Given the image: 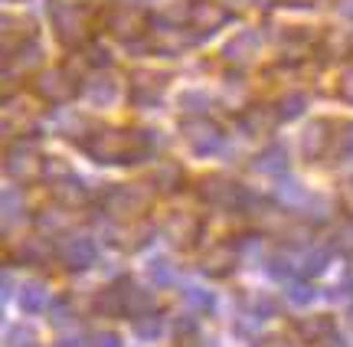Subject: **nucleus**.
I'll list each match as a JSON object with an SVG mask.
<instances>
[{
	"instance_id": "16",
	"label": "nucleus",
	"mask_w": 353,
	"mask_h": 347,
	"mask_svg": "<svg viewBox=\"0 0 353 347\" xmlns=\"http://www.w3.org/2000/svg\"><path fill=\"white\" fill-rule=\"evenodd\" d=\"M82 95L88 99V105L108 108V105H114V99H118V82H114L112 76H105V72H95L92 79L82 82Z\"/></svg>"
},
{
	"instance_id": "39",
	"label": "nucleus",
	"mask_w": 353,
	"mask_h": 347,
	"mask_svg": "<svg viewBox=\"0 0 353 347\" xmlns=\"http://www.w3.org/2000/svg\"><path fill=\"white\" fill-rule=\"evenodd\" d=\"M337 95H341L347 105H353V66H350V69H343L341 86H337Z\"/></svg>"
},
{
	"instance_id": "8",
	"label": "nucleus",
	"mask_w": 353,
	"mask_h": 347,
	"mask_svg": "<svg viewBox=\"0 0 353 347\" xmlns=\"http://www.w3.org/2000/svg\"><path fill=\"white\" fill-rule=\"evenodd\" d=\"M43 164H46V157H39L33 148H26V144H17V148H10L7 151V161H3V168H7V174H10L13 180H20V184H26V180H43Z\"/></svg>"
},
{
	"instance_id": "36",
	"label": "nucleus",
	"mask_w": 353,
	"mask_h": 347,
	"mask_svg": "<svg viewBox=\"0 0 353 347\" xmlns=\"http://www.w3.org/2000/svg\"><path fill=\"white\" fill-rule=\"evenodd\" d=\"M330 328H334V321L330 318H314V321H304L301 324V331L307 337H321V335H327Z\"/></svg>"
},
{
	"instance_id": "38",
	"label": "nucleus",
	"mask_w": 353,
	"mask_h": 347,
	"mask_svg": "<svg viewBox=\"0 0 353 347\" xmlns=\"http://www.w3.org/2000/svg\"><path fill=\"white\" fill-rule=\"evenodd\" d=\"M183 298H187L193 308H210V305H213V295H210V292H203V288H187Z\"/></svg>"
},
{
	"instance_id": "31",
	"label": "nucleus",
	"mask_w": 353,
	"mask_h": 347,
	"mask_svg": "<svg viewBox=\"0 0 353 347\" xmlns=\"http://www.w3.org/2000/svg\"><path fill=\"white\" fill-rule=\"evenodd\" d=\"M52 193H56V200L63 206H82L88 200V193H85V187L79 184V177L63 184V187H52Z\"/></svg>"
},
{
	"instance_id": "22",
	"label": "nucleus",
	"mask_w": 353,
	"mask_h": 347,
	"mask_svg": "<svg viewBox=\"0 0 353 347\" xmlns=\"http://www.w3.org/2000/svg\"><path fill=\"white\" fill-rule=\"evenodd\" d=\"M321 52H324V59H347L353 52V37L350 33H343V30H334V33H327L324 37V43H321Z\"/></svg>"
},
{
	"instance_id": "45",
	"label": "nucleus",
	"mask_w": 353,
	"mask_h": 347,
	"mask_svg": "<svg viewBox=\"0 0 353 347\" xmlns=\"http://www.w3.org/2000/svg\"><path fill=\"white\" fill-rule=\"evenodd\" d=\"M128 7H131V10H141V7H151L154 0H125Z\"/></svg>"
},
{
	"instance_id": "6",
	"label": "nucleus",
	"mask_w": 353,
	"mask_h": 347,
	"mask_svg": "<svg viewBox=\"0 0 353 347\" xmlns=\"http://www.w3.org/2000/svg\"><path fill=\"white\" fill-rule=\"evenodd\" d=\"M183 141L190 144L193 155H213L223 148V131L219 125H213L210 118H187L183 121Z\"/></svg>"
},
{
	"instance_id": "10",
	"label": "nucleus",
	"mask_w": 353,
	"mask_h": 347,
	"mask_svg": "<svg viewBox=\"0 0 353 347\" xmlns=\"http://www.w3.org/2000/svg\"><path fill=\"white\" fill-rule=\"evenodd\" d=\"M167 89V76L164 72H134L131 76V102L138 105V108H154V105L161 102V95Z\"/></svg>"
},
{
	"instance_id": "5",
	"label": "nucleus",
	"mask_w": 353,
	"mask_h": 347,
	"mask_svg": "<svg viewBox=\"0 0 353 347\" xmlns=\"http://www.w3.org/2000/svg\"><path fill=\"white\" fill-rule=\"evenodd\" d=\"M148 206H151V187L144 184H121V187H112L105 197V210L114 217H138Z\"/></svg>"
},
{
	"instance_id": "21",
	"label": "nucleus",
	"mask_w": 353,
	"mask_h": 347,
	"mask_svg": "<svg viewBox=\"0 0 353 347\" xmlns=\"http://www.w3.org/2000/svg\"><path fill=\"white\" fill-rule=\"evenodd\" d=\"M180 180H183V168L176 161H161L157 168L151 170V184L157 190H180Z\"/></svg>"
},
{
	"instance_id": "43",
	"label": "nucleus",
	"mask_w": 353,
	"mask_h": 347,
	"mask_svg": "<svg viewBox=\"0 0 353 347\" xmlns=\"http://www.w3.org/2000/svg\"><path fill=\"white\" fill-rule=\"evenodd\" d=\"M255 347H294V344H291L288 337H262Z\"/></svg>"
},
{
	"instance_id": "40",
	"label": "nucleus",
	"mask_w": 353,
	"mask_h": 347,
	"mask_svg": "<svg viewBox=\"0 0 353 347\" xmlns=\"http://www.w3.org/2000/svg\"><path fill=\"white\" fill-rule=\"evenodd\" d=\"M20 204H23V200H20V193H17V190H7V193H3V219H7V223H10L13 213L20 210Z\"/></svg>"
},
{
	"instance_id": "15",
	"label": "nucleus",
	"mask_w": 353,
	"mask_h": 347,
	"mask_svg": "<svg viewBox=\"0 0 353 347\" xmlns=\"http://www.w3.org/2000/svg\"><path fill=\"white\" fill-rule=\"evenodd\" d=\"M52 128L59 131V135H65V138H76L79 144H85L92 135L99 128H92V121H88L85 115H79V112H69V108H63V112H56V118H52Z\"/></svg>"
},
{
	"instance_id": "34",
	"label": "nucleus",
	"mask_w": 353,
	"mask_h": 347,
	"mask_svg": "<svg viewBox=\"0 0 353 347\" xmlns=\"http://www.w3.org/2000/svg\"><path fill=\"white\" fill-rule=\"evenodd\" d=\"M134 331H138L141 337H157V335H161V318H157V315L138 318V321H134Z\"/></svg>"
},
{
	"instance_id": "14",
	"label": "nucleus",
	"mask_w": 353,
	"mask_h": 347,
	"mask_svg": "<svg viewBox=\"0 0 353 347\" xmlns=\"http://www.w3.org/2000/svg\"><path fill=\"white\" fill-rule=\"evenodd\" d=\"M236 262H239V249L223 243V246H213V249L203 256L200 269L206 272V275H213V279H223V275H229V272L236 269Z\"/></svg>"
},
{
	"instance_id": "42",
	"label": "nucleus",
	"mask_w": 353,
	"mask_h": 347,
	"mask_svg": "<svg viewBox=\"0 0 353 347\" xmlns=\"http://www.w3.org/2000/svg\"><path fill=\"white\" fill-rule=\"evenodd\" d=\"M281 7H291V10H311L317 7V0H278Z\"/></svg>"
},
{
	"instance_id": "3",
	"label": "nucleus",
	"mask_w": 353,
	"mask_h": 347,
	"mask_svg": "<svg viewBox=\"0 0 353 347\" xmlns=\"http://www.w3.org/2000/svg\"><path fill=\"white\" fill-rule=\"evenodd\" d=\"M33 92H37L43 102L65 105V102H72V95L79 92V82H76V76H69L65 69H43V72H37V79H33Z\"/></svg>"
},
{
	"instance_id": "23",
	"label": "nucleus",
	"mask_w": 353,
	"mask_h": 347,
	"mask_svg": "<svg viewBox=\"0 0 353 347\" xmlns=\"http://www.w3.org/2000/svg\"><path fill=\"white\" fill-rule=\"evenodd\" d=\"M154 308V295L151 292H144V288H134V285L128 282V295H125V315L131 318H148Z\"/></svg>"
},
{
	"instance_id": "28",
	"label": "nucleus",
	"mask_w": 353,
	"mask_h": 347,
	"mask_svg": "<svg viewBox=\"0 0 353 347\" xmlns=\"http://www.w3.org/2000/svg\"><path fill=\"white\" fill-rule=\"evenodd\" d=\"M176 105H180L187 115L203 118L206 115V108H210V95L200 92V89H187V92H180V95H176Z\"/></svg>"
},
{
	"instance_id": "20",
	"label": "nucleus",
	"mask_w": 353,
	"mask_h": 347,
	"mask_svg": "<svg viewBox=\"0 0 353 347\" xmlns=\"http://www.w3.org/2000/svg\"><path fill=\"white\" fill-rule=\"evenodd\" d=\"M252 168L259 170V174H281V170L288 168V155H285V148H281V144H268L265 151L255 155Z\"/></svg>"
},
{
	"instance_id": "46",
	"label": "nucleus",
	"mask_w": 353,
	"mask_h": 347,
	"mask_svg": "<svg viewBox=\"0 0 353 347\" xmlns=\"http://www.w3.org/2000/svg\"><path fill=\"white\" fill-rule=\"evenodd\" d=\"M341 10H343V13H353V0H343V3H341Z\"/></svg>"
},
{
	"instance_id": "17",
	"label": "nucleus",
	"mask_w": 353,
	"mask_h": 347,
	"mask_svg": "<svg viewBox=\"0 0 353 347\" xmlns=\"http://www.w3.org/2000/svg\"><path fill=\"white\" fill-rule=\"evenodd\" d=\"M281 121V115H278V108H272V105H249L245 112L239 115V125L249 135H265V131H272Z\"/></svg>"
},
{
	"instance_id": "9",
	"label": "nucleus",
	"mask_w": 353,
	"mask_h": 347,
	"mask_svg": "<svg viewBox=\"0 0 353 347\" xmlns=\"http://www.w3.org/2000/svg\"><path fill=\"white\" fill-rule=\"evenodd\" d=\"M259 50H262V33H259V30H242V33H236V37L223 46V59H226L229 66L245 69V66L255 63Z\"/></svg>"
},
{
	"instance_id": "48",
	"label": "nucleus",
	"mask_w": 353,
	"mask_h": 347,
	"mask_svg": "<svg viewBox=\"0 0 353 347\" xmlns=\"http://www.w3.org/2000/svg\"><path fill=\"white\" fill-rule=\"evenodd\" d=\"M7 3H17V0H7Z\"/></svg>"
},
{
	"instance_id": "7",
	"label": "nucleus",
	"mask_w": 353,
	"mask_h": 347,
	"mask_svg": "<svg viewBox=\"0 0 353 347\" xmlns=\"http://www.w3.org/2000/svg\"><path fill=\"white\" fill-rule=\"evenodd\" d=\"M190 26H193V33L196 39H206L210 33H216L219 26H226L232 20V13L223 7V3H213V0H196V3H190Z\"/></svg>"
},
{
	"instance_id": "12",
	"label": "nucleus",
	"mask_w": 353,
	"mask_h": 347,
	"mask_svg": "<svg viewBox=\"0 0 353 347\" xmlns=\"http://www.w3.org/2000/svg\"><path fill=\"white\" fill-rule=\"evenodd\" d=\"M330 125L327 118H314V121H307V128L301 135V151L307 161H317V157L324 155L330 148Z\"/></svg>"
},
{
	"instance_id": "18",
	"label": "nucleus",
	"mask_w": 353,
	"mask_h": 347,
	"mask_svg": "<svg viewBox=\"0 0 353 347\" xmlns=\"http://www.w3.org/2000/svg\"><path fill=\"white\" fill-rule=\"evenodd\" d=\"M3 128L17 131V135H37L39 118L30 115V112L23 108V102H7L3 105Z\"/></svg>"
},
{
	"instance_id": "4",
	"label": "nucleus",
	"mask_w": 353,
	"mask_h": 347,
	"mask_svg": "<svg viewBox=\"0 0 353 347\" xmlns=\"http://www.w3.org/2000/svg\"><path fill=\"white\" fill-rule=\"evenodd\" d=\"M200 200L210 206H219V210H239V206L249 204V193L242 190L236 180L213 174V177L200 180Z\"/></svg>"
},
{
	"instance_id": "30",
	"label": "nucleus",
	"mask_w": 353,
	"mask_h": 347,
	"mask_svg": "<svg viewBox=\"0 0 353 347\" xmlns=\"http://www.w3.org/2000/svg\"><path fill=\"white\" fill-rule=\"evenodd\" d=\"M327 269V249H311V252H301L298 256V272L301 275H321V272Z\"/></svg>"
},
{
	"instance_id": "33",
	"label": "nucleus",
	"mask_w": 353,
	"mask_h": 347,
	"mask_svg": "<svg viewBox=\"0 0 353 347\" xmlns=\"http://www.w3.org/2000/svg\"><path fill=\"white\" fill-rule=\"evenodd\" d=\"M148 275H151L154 285H170L174 282V269H170L167 259H154V262H148Z\"/></svg>"
},
{
	"instance_id": "32",
	"label": "nucleus",
	"mask_w": 353,
	"mask_h": 347,
	"mask_svg": "<svg viewBox=\"0 0 353 347\" xmlns=\"http://www.w3.org/2000/svg\"><path fill=\"white\" fill-rule=\"evenodd\" d=\"M85 63L92 66V69H108V66H112V52L105 50L101 43H88L85 46Z\"/></svg>"
},
{
	"instance_id": "25",
	"label": "nucleus",
	"mask_w": 353,
	"mask_h": 347,
	"mask_svg": "<svg viewBox=\"0 0 353 347\" xmlns=\"http://www.w3.org/2000/svg\"><path fill=\"white\" fill-rule=\"evenodd\" d=\"M125 295H128V282L112 285V288L101 292L95 305H99L101 315H125Z\"/></svg>"
},
{
	"instance_id": "26",
	"label": "nucleus",
	"mask_w": 353,
	"mask_h": 347,
	"mask_svg": "<svg viewBox=\"0 0 353 347\" xmlns=\"http://www.w3.org/2000/svg\"><path fill=\"white\" fill-rule=\"evenodd\" d=\"M43 180L50 184V187H63L69 180H76L72 168L65 164L63 157H46V164H43Z\"/></svg>"
},
{
	"instance_id": "1",
	"label": "nucleus",
	"mask_w": 353,
	"mask_h": 347,
	"mask_svg": "<svg viewBox=\"0 0 353 347\" xmlns=\"http://www.w3.org/2000/svg\"><path fill=\"white\" fill-rule=\"evenodd\" d=\"M154 131L148 128H99L82 148L99 164H138L151 155Z\"/></svg>"
},
{
	"instance_id": "41",
	"label": "nucleus",
	"mask_w": 353,
	"mask_h": 347,
	"mask_svg": "<svg viewBox=\"0 0 353 347\" xmlns=\"http://www.w3.org/2000/svg\"><path fill=\"white\" fill-rule=\"evenodd\" d=\"M30 331H26V328H13L10 331V347H30Z\"/></svg>"
},
{
	"instance_id": "35",
	"label": "nucleus",
	"mask_w": 353,
	"mask_h": 347,
	"mask_svg": "<svg viewBox=\"0 0 353 347\" xmlns=\"http://www.w3.org/2000/svg\"><path fill=\"white\" fill-rule=\"evenodd\" d=\"M314 288H311V285H304V282H294L288 288V298L291 301H294V305H307V301H314Z\"/></svg>"
},
{
	"instance_id": "27",
	"label": "nucleus",
	"mask_w": 353,
	"mask_h": 347,
	"mask_svg": "<svg viewBox=\"0 0 353 347\" xmlns=\"http://www.w3.org/2000/svg\"><path fill=\"white\" fill-rule=\"evenodd\" d=\"M307 108V92L301 89H291L281 95V102H278V115H281V121H291V118H298Z\"/></svg>"
},
{
	"instance_id": "44",
	"label": "nucleus",
	"mask_w": 353,
	"mask_h": 347,
	"mask_svg": "<svg viewBox=\"0 0 353 347\" xmlns=\"http://www.w3.org/2000/svg\"><path fill=\"white\" fill-rule=\"evenodd\" d=\"M95 347H121V341L114 335H101V337H95Z\"/></svg>"
},
{
	"instance_id": "2",
	"label": "nucleus",
	"mask_w": 353,
	"mask_h": 347,
	"mask_svg": "<svg viewBox=\"0 0 353 347\" xmlns=\"http://www.w3.org/2000/svg\"><path fill=\"white\" fill-rule=\"evenodd\" d=\"M50 20H52V33H56V39L63 43L65 50L85 46L88 30H92V17H88L85 7H79V3H56Z\"/></svg>"
},
{
	"instance_id": "29",
	"label": "nucleus",
	"mask_w": 353,
	"mask_h": 347,
	"mask_svg": "<svg viewBox=\"0 0 353 347\" xmlns=\"http://www.w3.org/2000/svg\"><path fill=\"white\" fill-rule=\"evenodd\" d=\"M20 308L26 311V315H37V311L46 308V285L39 282H30L20 288Z\"/></svg>"
},
{
	"instance_id": "47",
	"label": "nucleus",
	"mask_w": 353,
	"mask_h": 347,
	"mask_svg": "<svg viewBox=\"0 0 353 347\" xmlns=\"http://www.w3.org/2000/svg\"><path fill=\"white\" fill-rule=\"evenodd\" d=\"M203 347H216V344H213V341H203Z\"/></svg>"
},
{
	"instance_id": "11",
	"label": "nucleus",
	"mask_w": 353,
	"mask_h": 347,
	"mask_svg": "<svg viewBox=\"0 0 353 347\" xmlns=\"http://www.w3.org/2000/svg\"><path fill=\"white\" fill-rule=\"evenodd\" d=\"M105 23H108V30H112L118 39H125V43H134V39H138L141 33H144V30L151 26V20H144L138 10H131V7H128V10H112Z\"/></svg>"
},
{
	"instance_id": "19",
	"label": "nucleus",
	"mask_w": 353,
	"mask_h": 347,
	"mask_svg": "<svg viewBox=\"0 0 353 347\" xmlns=\"http://www.w3.org/2000/svg\"><path fill=\"white\" fill-rule=\"evenodd\" d=\"M167 232H170V239H174L180 249H187V246H193V243H196V236H200V219L187 217V213L170 217V223H167Z\"/></svg>"
},
{
	"instance_id": "24",
	"label": "nucleus",
	"mask_w": 353,
	"mask_h": 347,
	"mask_svg": "<svg viewBox=\"0 0 353 347\" xmlns=\"http://www.w3.org/2000/svg\"><path fill=\"white\" fill-rule=\"evenodd\" d=\"M17 259H20V262H26V266H39V262H46V259H50V243H46L43 236H30V239H23V243H20Z\"/></svg>"
},
{
	"instance_id": "37",
	"label": "nucleus",
	"mask_w": 353,
	"mask_h": 347,
	"mask_svg": "<svg viewBox=\"0 0 353 347\" xmlns=\"http://www.w3.org/2000/svg\"><path fill=\"white\" fill-rule=\"evenodd\" d=\"M52 324H65V321H72V308H69V298H59V301H52Z\"/></svg>"
},
{
	"instance_id": "13",
	"label": "nucleus",
	"mask_w": 353,
	"mask_h": 347,
	"mask_svg": "<svg viewBox=\"0 0 353 347\" xmlns=\"http://www.w3.org/2000/svg\"><path fill=\"white\" fill-rule=\"evenodd\" d=\"M59 259H63L69 269H88L95 262V243L88 236H69L59 246Z\"/></svg>"
}]
</instances>
